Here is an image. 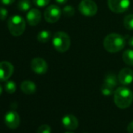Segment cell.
<instances>
[{
	"mask_svg": "<svg viewBox=\"0 0 133 133\" xmlns=\"http://www.w3.org/2000/svg\"><path fill=\"white\" fill-rule=\"evenodd\" d=\"M125 45L124 38L117 33H111L107 35L103 40V46L105 49L110 53L118 52L122 50Z\"/></svg>",
	"mask_w": 133,
	"mask_h": 133,
	"instance_id": "1",
	"label": "cell"
},
{
	"mask_svg": "<svg viewBox=\"0 0 133 133\" xmlns=\"http://www.w3.org/2000/svg\"><path fill=\"white\" fill-rule=\"evenodd\" d=\"M114 101L117 107L128 108L133 101V92L128 88L119 87L114 92Z\"/></svg>",
	"mask_w": 133,
	"mask_h": 133,
	"instance_id": "2",
	"label": "cell"
},
{
	"mask_svg": "<svg viewBox=\"0 0 133 133\" xmlns=\"http://www.w3.org/2000/svg\"><path fill=\"white\" fill-rule=\"evenodd\" d=\"M52 45L56 51L59 52H65L71 46V38L66 33L63 31H58L53 35Z\"/></svg>",
	"mask_w": 133,
	"mask_h": 133,
	"instance_id": "3",
	"label": "cell"
},
{
	"mask_svg": "<svg viewBox=\"0 0 133 133\" xmlns=\"http://www.w3.org/2000/svg\"><path fill=\"white\" fill-rule=\"evenodd\" d=\"M7 25L10 34L14 36L21 35L26 28V22L24 19L19 15L12 16L9 19Z\"/></svg>",
	"mask_w": 133,
	"mask_h": 133,
	"instance_id": "4",
	"label": "cell"
},
{
	"mask_svg": "<svg viewBox=\"0 0 133 133\" xmlns=\"http://www.w3.org/2000/svg\"><path fill=\"white\" fill-rule=\"evenodd\" d=\"M78 9L80 13L86 17L95 16L98 10L96 3L92 0H82Z\"/></svg>",
	"mask_w": 133,
	"mask_h": 133,
	"instance_id": "5",
	"label": "cell"
},
{
	"mask_svg": "<svg viewBox=\"0 0 133 133\" xmlns=\"http://www.w3.org/2000/svg\"><path fill=\"white\" fill-rule=\"evenodd\" d=\"M110 10L115 14H121L128 10L130 6V0H108Z\"/></svg>",
	"mask_w": 133,
	"mask_h": 133,
	"instance_id": "6",
	"label": "cell"
},
{
	"mask_svg": "<svg viewBox=\"0 0 133 133\" xmlns=\"http://www.w3.org/2000/svg\"><path fill=\"white\" fill-rule=\"evenodd\" d=\"M61 10L56 5H51L48 6L44 13L45 20L49 23H56L61 17Z\"/></svg>",
	"mask_w": 133,
	"mask_h": 133,
	"instance_id": "7",
	"label": "cell"
},
{
	"mask_svg": "<svg viewBox=\"0 0 133 133\" xmlns=\"http://www.w3.org/2000/svg\"><path fill=\"white\" fill-rule=\"evenodd\" d=\"M14 68L8 61L0 62V82H6L13 75Z\"/></svg>",
	"mask_w": 133,
	"mask_h": 133,
	"instance_id": "8",
	"label": "cell"
},
{
	"mask_svg": "<svg viewBox=\"0 0 133 133\" xmlns=\"http://www.w3.org/2000/svg\"><path fill=\"white\" fill-rule=\"evenodd\" d=\"M31 70L38 75H42L47 72L48 70V64L45 59L40 57L34 58L31 62Z\"/></svg>",
	"mask_w": 133,
	"mask_h": 133,
	"instance_id": "9",
	"label": "cell"
},
{
	"mask_svg": "<svg viewBox=\"0 0 133 133\" xmlns=\"http://www.w3.org/2000/svg\"><path fill=\"white\" fill-rule=\"evenodd\" d=\"M4 121L8 128L11 129H15L20 125L21 118L17 112L14 110H10L6 114Z\"/></svg>",
	"mask_w": 133,
	"mask_h": 133,
	"instance_id": "10",
	"label": "cell"
},
{
	"mask_svg": "<svg viewBox=\"0 0 133 133\" xmlns=\"http://www.w3.org/2000/svg\"><path fill=\"white\" fill-rule=\"evenodd\" d=\"M118 82L124 85H129L133 81V71L128 68H123L118 74Z\"/></svg>",
	"mask_w": 133,
	"mask_h": 133,
	"instance_id": "11",
	"label": "cell"
},
{
	"mask_svg": "<svg viewBox=\"0 0 133 133\" xmlns=\"http://www.w3.org/2000/svg\"><path fill=\"white\" fill-rule=\"evenodd\" d=\"M63 125L70 131L75 130L78 127V121L73 114H66L62 118Z\"/></svg>",
	"mask_w": 133,
	"mask_h": 133,
	"instance_id": "12",
	"label": "cell"
},
{
	"mask_svg": "<svg viewBox=\"0 0 133 133\" xmlns=\"http://www.w3.org/2000/svg\"><path fill=\"white\" fill-rule=\"evenodd\" d=\"M27 22L31 26H36L41 21V12L35 8L31 9L27 14Z\"/></svg>",
	"mask_w": 133,
	"mask_h": 133,
	"instance_id": "13",
	"label": "cell"
},
{
	"mask_svg": "<svg viewBox=\"0 0 133 133\" xmlns=\"http://www.w3.org/2000/svg\"><path fill=\"white\" fill-rule=\"evenodd\" d=\"M21 91L28 95H31L35 92L36 91V85L35 84L29 80L24 81L21 85Z\"/></svg>",
	"mask_w": 133,
	"mask_h": 133,
	"instance_id": "14",
	"label": "cell"
},
{
	"mask_svg": "<svg viewBox=\"0 0 133 133\" xmlns=\"http://www.w3.org/2000/svg\"><path fill=\"white\" fill-rule=\"evenodd\" d=\"M117 82H118V78L116 77V75L113 73H109L106 75L105 77V79H104V82L103 83L106 84L107 85L110 86V87H112V88H115L117 85Z\"/></svg>",
	"mask_w": 133,
	"mask_h": 133,
	"instance_id": "15",
	"label": "cell"
},
{
	"mask_svg": "<svg viewBox=\"0 0 133 133\" xmlns=\"http://www.w3.org/2000/svg\"><path fill=\"white\" fill-rule=\"evenodd\" d=\"M52 37V34L49 31H47V30H43V31H41L38 35H37V39L38 42H42V43H45L47 42H49L50 40Z\"/></svg>",
	"mask_w": 133,
	"mask_h": 133,
	"instance_id": "16",
	"label": "cell"
},
{
	"mask_svg": "<svg viewBox=\"0 0 133 133\" xmlns=\"http://www.w3.org/2000/svg\"><path fill=\"white\" fill-rule=\"evenodd\" d=\"M122 59L124 62L129 66H133V50L127 49L123 52Z\"/></svg>",
	"mask_w": 133,
	"mask_h": 133,
	"instance_id": "17",
	"label": "cell"
},
{
	"mask_svg": "<svg viewBox=\"0 0 133 133\" xmlns=\"http://www.w3.org/2000/svg\"><path fill=\"white\" fill-rule=\"evenodd\" d=\"M18 9L21 11L25 12L29 10H31V0H20L17 4Z\"/></svg>",
	"mask_w": 133,
	"mask_h": 133,
	"instance_id": "18",
	"label": "cell"
},
{
	"mask_svg": "<svg viewBox=\"0 0 133 133\" xmlns=\"http://www.w3.org/2000/svg\"><path fill=\"white\" fill-rule=\"evenodd\" d=\"M17 89V85L14 81H6L5 84V90L6 91L7 93L13 94L16 92Z\"/></svg>",
	"mask_w": 133,
	"mask_h": 133,
	"instance_id": "19",
	"label": "cell"
},
{
	"mask_svg": "<svg viewBox=\"0 0 133 133\" xmlns=\"http://www.w3.org/2000/svg\"><path fill=\"white\" fill-rule=\"evenodd\" d=\"M124 25L128 30H133V14H128L124 17Z\"/></svg>",
	"mask_w": 133,
	"mask_h": 133,
	"instance_id": "20",
	"label": "cell"
},
{
	"mask_svg": "<svg viewBox=\"0 0 133 133\" xmlns=\"http://www.w3.org/2000/svg\"><path fill=\"white\" fill-rule=\"evenodd\" d=\"M114 88L110 87L108 85H107L106 84L103 83L102 86H101V92L104 95V96H110L114 93Z\"/></svg>",
	"mask_w": 133,
	"mask_h": 133,
	"instance_id": "21",
	"label": "cell"
},
{
	"mask_svg": "<svg viewBox=\"0 0 133 133\" xmlns=\"http://www.w3.org/2000/svg\"><path fill=\"white\" fill-rule=\"evenodd\" d=\"M63 14L66 17H72L75 14V9L72 6H66L63 9Z\"/></svg>",
	"mask_w": 133,
	"mask_h": 133,
	"instance_id": "22",
	"label": "cell"
},
{
	"mask_svg": "<svg viewBox=\"0 0 133 133\" xmlns=\"http://www.w3.org/2000/svg\"><path fill=\"white\" fill-rule=\"evenodd\" d=\"M51 132H52L51 128L48 124H42L37 130V133H51Z\"/></svg>",
	"mask_w": 133,
	"mask_h": 133,
	"instance_id": "23",
	"label": "cell"
},
{
	"mask_svg": "<svg viewBox=\"0 0 133 133\" xmlns=\"http://www.w3.org/2000/svg\"><path fill=\"white\" fill-rule=\"evenodd\" d=\"M50 2V0H33L34 4L38 7H45Z\"/></svg>",
	"mask_w": 133,
	"mask_h": 133,
	"instance_id": "24",
	"label": "cell"
},
{
	"mask_svg": "<svg viewBox=\"0 0 133 133\" xmlns=\"http://www.w3.org/2000/svg\"><path fill=\"white\" fill-rule=\"evenodd\" d=\"M8 16V11L4 7H0V21H5Z\"/></svg>",
	"mask_w": 133,
	"mask_h": 133,
	"instance_id": "25",
	"label": "cell"
},
{
	"mask_svg": "<svg viewBox=\"0 0 133 133\" xmlns=\"http://www.w3.org/2000/svg\"><path fill=\"white\" fill-rule=\"evenodd\" d=\"M0 2H1V3L3 5L9 6V5L13 4L15 2V0H0Z\"/></svg>",
	"mask_w": 133,
	"mask_h": 133,
	"instance_id": "26",
	"label": "cell"
},
{
	"mask_svg": "<svg viewBox=\"0 0 133 133\" xmlns=\"http://www.w3.org/2000/svg\"><path fill=\"white\" fill-rule=\"evenodd\" d=\"M127 130L128 131V133H133V121L130 122L127 127Z\"/></svg>",
	"mask_w": 133,
	"mask_h": 133,
	"instance_id": "27",
	"label": "cell"
},
{
	"mask_svg": "<svg viewBox=\"0 0 133 133\" xmlns=\"http://www.w3.org/2000/svg\"><path fill=\"white\" fill-rule=\"evenodd\" d=\"M68 0H56V2L57 3L61 4V5L66 3V2H68Z\"/></svg>",
	"mask_w": 133,
	"mask_h": 133,
	"instance_id": "28",
	"label": "cell"
},
{
	"mask_svg": "<svg viewBox=\"0 0 133 133\" xmlns=\"http://www.w3.org/2000/svg\"><path fill=\"white\" fill-rule=\"evenodd\" d=\"M128 45L131 47H133V36L130 38L129 41H128Z\"/></svg>",
	"mask_w": 133,
	"mask_h": 133,
	"instance_id": "29",
	"label": "cell"
},
{
	"mask_svg": "<svg viewBox=\"0 0 133 133\" xmlns=\"http://www.w3.org/2000/svg\"><path fill=\"white\" fill-rule=\"evenodd\" d=\"M2 92H3V87L0 85V95L2 94Z\"/></svg>",
	"mask_w": 133,
	"mask_h": 133,
	"instance_id": "30",
	"label": "cell"
},
{
	"mask_svg": "<svg viewBox=\"0 0 133 133\" xmlns=\"http://www.w3.org/2000/svg\"><path fill=\"white\" fill-rule=\"evenodd\" d=\"M66 133H73V132H66Z\"/></svg>",
	"mask_w": 133,
	"mask_h": 133,
	"instance_id": "31",
	"label": "cell"
},
{
	"mask_svg": "<svg viewBox=\"0 0 133 133\" xmlns=\"http://www.w3.org/2000/svg\"><path fill=\"white\" fill-rule=\"evenodd\" d=\"M85 133H86V132H85Z\"/></svg>",
	"mask_w": 133,
	"mask_h": 133,
	"instance_id": "32",
	"label": "cell"
}]
</instances>
